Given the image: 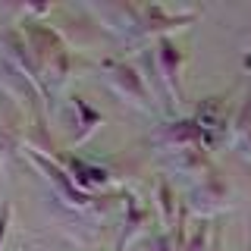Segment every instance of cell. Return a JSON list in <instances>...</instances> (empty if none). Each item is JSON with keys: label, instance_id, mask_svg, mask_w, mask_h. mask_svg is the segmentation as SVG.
Masks as SVG:
<instances>
[{"label": "cell", "instance_id": "7", "mask_svg": "<svg viewBox=\"0 0 251 251\" xmlns=\"http://www.w3.org/2000/svg\"><path fill=\"white\" fill-rule=\"evenodd\" d=\"M157 141L163 145V151H179V148H207V135L201 132V126L195 120H170L160 126ZM210 151V148H207Z\"/></svg>", "mask_w": 251, "mask_h": 251}, {"label": "cell", "instance_id": "3", "mask_svg": "<svg viewBox=\"0 0 251 251\" xmlns=\"http://www.w3.org/2000/svg\"><path fill=\"white\" fill-rule=\"evenodd\" d=\"M104 69H107L110 88L120 94L123 100H129L132 107H138V110H145V113H151V110H154L151 88H148V78L138 73V66H132V63H126V60H107Z\"/></svg>", "mask_w": 251, "mask_h": 251}, {"label": "cell", "instance_id": "5", "mask_svg": "<svg viewBox=\"0 0 251 251\" xmlns=\"http://www.w3.org/2000/svg\"><path fill=\"white\" fill-rule=\"evenodd\" d=\"M88 10L98 16L100 22L116 31L123 41H141L145 35V25H141V6H132V3H100V6H88Z\"/></svg>", "mask_w": 251, "mask_h": 251}, {"label": "cell", "instance_id": "17", "mask_svg": "<svg viewBox=\"0 0 251 251\" xmlns=\"http://www.w3.org/2000/svg\"><path fill=\"white\" fill-rule=\"evenodd\" d=\"M210 251H223V248H220V239H217V235H214V248H210Z\"/></svg>", "mask_w": 251, "mask_h": 251}, {"label": "cell", "instance_id": "8", "mask_svg": "<svg viewBox=\"0 0 251 251\" xmlns=\"http://www.w3.org/2000/svg\"><path fill=\"white\" fill-rule=\"evenodd\" d=\"M198 10L192 13H176V6L167 3H151V6H141V25H145V35H157V38H167L170 28L188 25L192 19H198Z\"/></svg>", "mask_w": 251, "mask_h": 251}, {"label": "cell", "instance_id": "4", "mask_svg": "<svg viewBox=\"0 0 251 251\" xmlns=\"http://www.w3.org/2000/svg\"><path fill=\"white\" fill-rule=\"evenodd\" d=\"M226 207H229V188H226V182L214 170H210L207 176H201V182L195 185L185 198V210L195 214L198 220H210V217L223 214Z\"/></svg>", "mask_w": 251, "mask_h": 251}, {"label": "cell", "instance_id": "10", "mask_svg": "<svg viewBox=\"0 0 251 251\" xmlns=\"http://www.w3.org/2000/svg\"><path fill=\"white\" fill-rule=\"evenodd\" d=\"M163 163L176 176H207L214 170L207 148H179V151H163Z\"/></svg>", "mask_w": 251, "mask_h": 251}, {"label": "cell", "instance_id": "14", "mask_svg": "<svg viewBox=\"0 0 251 251\" xmlns=\"http://www.w3.org/2000/svg\"><path fill=\"white\" fill-rule=\"evenodd\" d=\"M73 107L78 110V116H82V123H78L82 129L75 132V141H85V138H88L91 132H94V129L100 126V113H98V110H91V107L85 104L82 98H73Z\"/></svg>", "mask_w": 251, "mask_h": 251}, {"label": "cell", "instance_id": "11", "mask_svg": "<svg viewBox=\"0 0 251 251\" xmlns=\"http://www.w3.org/2000/svg\"><path fill=\"white\" fill-rule=\"evenodd\" d=\"M63 163V160H60ZM63 167L69 170V176L75 179V185L82 188V192H98V188H107L110 182H113V176H110V170L107 167H98V163H85V160H73L69 157Z\"/></svg>", "mask_w": 251, "mask_h": 251}, {"label": "cell", "instance_id": "1", "mask_svg": "<svg viewBox=\"0 0 251 251\" xmlns=\"http://www.w3.org/2000/svg\"><path fill=\"white\" fill-rule=\"evenodd\" d=\"M22 35H25L28 50H31V57H35L44 98H50L53 91H60L63 85H66L69 73H73V50L63 41L60 31L50 28L47 22H25Z\"/></svg>", "mask_w": 251, "mask_h": 251}, {"label": "cell", "instance_id": "6", "mask_svg": "<svg viewBox=\"0 0 251 251\" xmlns=\"http://www.w3.org/2000/svg\"><path fill=\"white\" fill-rule=\"evenodd\" d=\"M154 63H157V75L167 85L170 104H179L182 100V50L176 47V41L167 38H157V50H154Z\"/></svg>", "mask_w": 251, "mask_h": 251}, {"label": "cell", "instance_id": "13", "mask_svg": "<svg viewBox=\"0 0 251 251\" xmlns=\"http://www.w3.org/2000/svg\"><path fill=\"white\" fill-rule=\"evenodd\" d=\"M214 248V235H210V223L207 220H198V223L192 226V232H188L182 251H210Z\"/></svg>", "mask_w": 251, "mask_h": 251}, {"label": "cell", "instance_id": "12", "mask_svg": "<svg viewBox=\"0 0 251 251\" xmlns=\"http://www.w3.org/2000/svg\"><path fill=\"white\" fill-rule=\"evenodd\" d=\"M154 198H157V210H160V223L170 232V226H176V220L182 210H176V188L170 185L167 176H157L154 182Z\"/></svg>", "mask_w": 251, "mask_h": 251}, {"label": "cell", "instance_id": "15", "mask_svg": "<svg viewBox=\"0 0 251 251\" xmlns=\"http://www.w3.org/2000/svg\"><path fill=\"white\" fill-rule=\"evenodd\" d=\"M148 251H176V248H173V239H170V232H167V229L154 232L151 239H148Z\"/></svg>", "mask_w": 251, "mask_h": 251}, {"label": "cell", "instance_id": "16", "mask_svg": "<svg viewBox=\"0 0 251 251\" xmlns=\"http://www.w3.org/2000/svg\"><path fill=\"white\" fill-rule=\"evenodd\" d=\"M10 220H13V204L6 201V204H3V210H0V245H3L6 232H10Z\"/></svg>", "mask_w": 251, "mask_h": 251}, {"label": "cell", "instance_id": "9", "mask_svg": "<svg viewBox=\"0 0 251 251\" xmlns=\"http://www.w3.org/2000/svg\"><path fill=\"white\" fill-rule=\"evenodd\" d=\"M123 204H126V220H123V232H120V239H116L113 251H126V245H132V242L148 229V223H151V207H148L132 188L123 192Z\"/></svg>", "mask_w": 251, "mask_h": 251}, {"label": "cell", "instance_id": "2", "mask_svg": "<svg viewBox=\"0 0 251 251\" xmlns=\"http://www.w3.org/2000/svg\"><path fill=\"white\" fill-rule=\"evenodd\" d=\"M25 157L31 160V167L44 176V182L50 185L53 198H57L63 207H69L73 214H82V210H88L91 204H94V195L82 192V188L75 185V179L69 176V170L63 167L60 160H53L50 154L38 151V148H25Z\"/></svg>", "mask_w": 251, "mask_h": 251}]
</instances>
